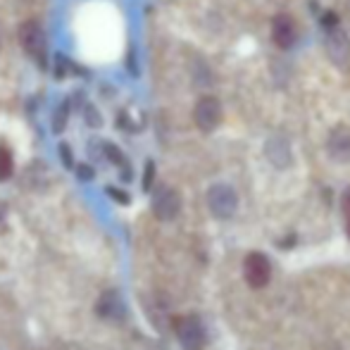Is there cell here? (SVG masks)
Returning a JSON list of instances; mask_svg holds the SVG:
<instances>
[{
    "instance_id": "obj_1",
    "label": "cell",
    "mask_w": 350,
    "mask_h": 350,
    "mask_svg": "<svg viewBox=\"0 0 350 350\" xmlns=\"http://www.w3.org/2000/svg\"><path fill=\"white\" fill-rule=\"evenodd\" d=\"M19 41H22V48L27 51V55L36 62L41 70H46V53H48V41H46V31L43 27L36 22V19H29L24 22V27L19 29Z\"/></svg>"
},
{
    "instance_id": "obj_2",
    "label": "cell",
    "mask_w": 350,
    "mask_h": 350,
    "mask_svg": "<svg viewBox=\"0 0 350 350\" xmlns=\"http://www.w3.org/2000/svg\"><path fill=\"white\" fill-rule=\"evenodd\" d=\"M208 208L217 219H229V217H234L236 208H239L236 191L226 184H215L208 191Z\"/></svg>"
},
{
    "instance_id": "obj_3",
    "label": "cell",
    "mask_w": 350,
    "mask_h": 350,
    "mask_svg": "<svg viewBox=\"0 0 350 350\" xmlns=\"http://www.w3.org/2000/svg\"><path fill=\"white\" fill-rule=\"evenodd\" d=\"M176 338L184 350H200L205 346V329L196 314L176 319Z\"/></svg>"
},
{
    "instance_id": "obj_4",
    "label": "cell",
    "mask_w": 350,
    "mask_h": 350,
    "mask_svg": "<svg viewBox=\"0 0 350 350\" xmlns=\"http://www.w3.org/2000/svg\"><path fill=\"white\" fill-rule=\"evenodd\" d=\"M243 277L248 281L250 288H262V286H267L269 277H272V265H269L267 255L250 253L243 262Z\"/></svg>"
},
{
    "instance_id": "obj_5",
    "label": "cell",
    "mask_w": 350,
    "mask_h": 350,
    "mask_svg": "<svg viewBox=\"0 0 350 350\" xmlns=\"http://www.w3.org/2000/svg\"><path fill=\"white\" fill-rule=\"evenodd\" d=\"M193 120L198 124L200 131L210 134L219 126L221 122V105L215 96H203L198 103H196V110H193Z\"/></svg>"
},
{
    "instance_id": "obj_6",
    "label": "cell",
    "mask_w": 350,
    "mask_h": 350,
    "mask_svg": "<svg viewBox=\"0 0 350 350\" xmlns=\"http://www.w3.org/2000/svg\"><path fill=\"white\" fill-rule=\"evenodd\" d=\"M181 210V198L174 189L170 186H160L152 196V212H155L157 219L162 221H172Z\"/></svg>"
},
{
    "instance_id": "obj_7",
    "label": "cell",
    "mask_w": 350,
    "mask_h": 350,
    "mask_svg": "<svg viewBox=\"0 0 350 350\" xmlns=\"http://www.w3.org/2000/svg\"><path fill=\"white\" fill-rule=\"evenodd\" d=\"M96 312H98V317L107 319V322H122L126 314L124 300H122V295L117 293V291H105V293L98 298Z\"/></svg>"
},
{
    "instance_id": "obj_8",
    "label": "cell",
    "mask_w": 350,
    "mask_h": 350,
    "mask_svg": "<svg viewBox=\"0 0 350 350\" xmlns=\"http://www.w3.org/2000/svg\"><path fill=\"white\" fill-rule=\"evenodd\" d=\"M327 53L334 62L343 65L350 55V41H348V33L343 31L341 27H334L327 29Z\"/></svg>"
},
{
    "instance_id": "obj_9",
    "label": "cell",
    "mask_w": 350,
    "mask_h": 350,
    "mask_svg": "<svg viewBox=\"0 0 350 350\" xmlns=\"http://www.w3.org/2000/svg\"><path fill=\"white\" fill-rule=\"evenodd\" d=\"M272 41L277 43L281 51H288L295 43V27L288 14H277L272 22Z\"/></svg>"
},
{
    "instance_id": "obj_10",
    "label": "cell",
    "mask_w": 350,
    "mask_h": 350,
    "mask_svg": "<svg viewBox=\"0 0 350 350\" xmlns=\"http://www.w3.org/2000/svg\"><path fill=\"white\" fill-rule=\"evenodd\" d=\"M327 150L332 160L336 162H350V131L346 126H336L327 141Z\"/></svg>"
},
{
    "instance_id": "obj_11",
    "label": "cell",
    "mask_w": 350,
    "mask_h": 350,
    "mask_svg": "<svg viewBox=\"0 0 350 350\" xmlns=\"http://www.w3.org/2000/svg\"><path fill=\"white\" fill-rule=\"evenodd\" d=\"M265 152H267V160L279 170L291 165V146L284 136H272L267 141V146H265Z\"/></svg>"
},
{
    "instance_id": "obj_12",
    "label": "cell",
    "mask_w": 350,
    "mask_h": 350,
    "mask_svg": "<svg viewBox=\"0 0 350 350\" xmlns=\"http://www.w3.org/2000/svg\"><path fill=\"white\" fill-rule=\"evenodd\" d=\"M14 172V162H12V152L5 146H0V181H8Z\"/></svg>"
},
{
    "instance_id": "obj_13",
    "label": "cell",
    "mask_w": 350,
    "mask_h": 350,
    "mask_svg": "<svg viewBox=\"0 0 350 350\" xmlns=\"http://www.w3.org/2000/svg\"><path fill=\"white\" fill-rule=\"evenodd\" d=\"M67 120H70V100L62 103V105L55 110V115H53V131L60 134V131L67 126Z\"/></svg>"
},
{
    "instance_id": "obj_14",
    "label": "cell",
    "mask_w": 350,
    "mask_h": 350,
    "mask_svg": "<svg viewBox=\"0 0 350 350\" xmlns=\"http://www.w3.org/2000/svg\"><path fill=\"white\" fill-rule=\"evenodd\" d=\"M100 148H103V152H105L110 162H115V165H120V167H129V165H126V160H124V155H122V150L117 146H112V143H100Z\"/></svg>"
},
{
    "instance_id": "obj_15",
    "label": "cell",
    "mask_w": 350,
    "mask_h": 350,
    "mask_svg": "<svg viewBox=\"0 0 350 350\" xmlns=\"http://www.w3.org/2000/svg\"><path fill=\"white\" fill-rule=\"evenodd\" d=\"M74 70L72 60L67 55H62V53H57L55 55V79H67V74Z\"/></svg>"
},
{
    "instance_id": "obj_16",
    "label": "cell",
    "mask_w": 350,
    "mask_h": 350,
    "mask_svg": "<svg viewBox=\"0 0 350 350\" xmlns=\"http://www.w3.org/2000/svg\"><path fill=\"white\" fill-rule=\"evenodd\" d=\"M152 179H155V162L148 160L146 162V174H143V191L152 189Z\"/></svg>"
},
{
    "instance_id": "obj_17",
    "label": "cell",
    "mask_w": 350,
    "mask_h": 350,
    "mask_svg": "<svg viewBox=\"0 0 350 350\" xmlns=\"http://www.w3.org/2000/svg\"><path fill=\"white\" fill-rule=\"evenodd\" d=\"M83 115H86V124H88V126H100V124H103L100 112H98L93 105H88L86 110H83Z\"/></svg>"
},
{
    "instance_id": "obj_18",
    "label": "cell",
    "mask_w": 350,
    "mask_h": 350,
    "mask_svg": "<svg viewBox=\"0 0 350 350\" xmlns=\"http://www.w3.org/2000/svg\"><path fill=\"white\" fill-rule=\"evenodd\" d=\"M57 152H60V157H62V162H65V167H74L72 148L67 146V143H60V146H57Z\"/></svg>"
},
{
    "instance_id": "obj_19",
    "label": "cell",
    "mask_w": 350,
    "mask_h": 350,
    "mask_svg": "<svg viewBox=\"0 0 350 350\" xmlns=\"http://www.w3.org/2000/svg\"><path fill=\"white\" fill-rule=\"evenodd\" d=\"M322 27H324V29L338 27V14H336V12H324V14H322Z\"/></svg>"
},
{
    "instance_id": "obj_20",
    "label": "cell",
    "mask_w": 350,
    "mask_h": 350,
    "mask_svg": "<svg viewBox=\"0 0 350 350\" xmlns=\"http://www.w3.org/2000/svg\"><path fill=\"white\" fill-rule=\"evenodd\" d=\"M77 176L81 181H91L93 179V167L91 165H79L77 167Z\"/></svg>"
},
{
    "instance_id": "obj_21",
    "label": "cell",
    "mask_w": 350,
    "mask_h": 350,
    "mask_svg": "<svg viewBox=\"0 0 350 350\" xmlns=\"http://www.w3.org/2000/svg\"><path fill=\"white\" fill-rule=\"evenodd\" d=\"M107 196H110V198H115V200H120V203H129V196L124 193V191H120V189H107Z\"/></svg>"
},
{
    "instance_id": "obj_22",
    "label": "cell",
    "mask_w": 350,
    "mask_h": 350,
    "mask_svg": "<svg viewBox=\"0 0 350 350\" xmlns=\"http://www.w3.org/2000/svg\"><path fill=\"white\" fill-rule=\"evenodd\" d=\"M341 210L346 212V217H350V189H346V193L341 196Z\"/></svg>"
},
{
    "instance_id": "obj_23",
    "label": "cell",
    "mask_w": 350,
    "mask_h": 350,
    "mask_svg": "<svg viewBox=\"0 0 350 350\" xmlns=\"http://www.w3.org/2000/svg\"><path fill=\"white\" fill-rule=\"evenodd\" d=\"M5 215H8V208H5V203H0V229L5 226Z\"/></svg>"
},
{
    "instance_id": "obj_24",
    "label": "cell",
    "mask_w": 350,
    "mask_h": 350,
    "mask_svg": "<svg viewBox=\"0 0 350 350\" xmlns=\"http://www.w3.org/2000/svg\"><path fill=\"white\" fill-rule=\"evenodd\" d=\"M348 239H350V217H348Z\"/></svg>"
}]
</instances>
